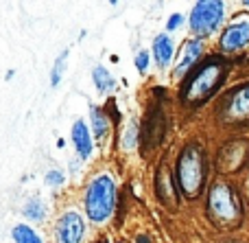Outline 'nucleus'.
<instances>
[{
    "label": "nucleus",
    "instance_id": "8",
    "mask_svg": "<svg viewBox=\"0 0 249 243\" xmlns=\"http://www.w3.org/2000/svg\"><path fill=\"white\" fill-rule=\"evenodd\" d=\"M249 156V143L247 140H234L225 145L219 153V169L221 171H236L245 165Z\"/></svg>",
    "mask_w": 249,
    "mask_h": 243
},
{
    "label": "nucleus",
    "instance_id": "22",
    "mask_svg": "<svg viewBox=\"0 0 249 243\" xmlns=\"http://www.w3.org/2000/svg\"><path fill=\"white\" fill-rule=\"evenodd\" d=\"M179 24H181V16H173L171 20H168V29H171V31H173V29H177Z\"/></svg>",
    "mask_w": 249,
    "mask_h": 243
},
{
    "label": "nucleus",
    "instance_id": "16",
    "mask_svg": "<svg viewBox=\"0 0 249 243\" xmlns=\"http://www.w3.org/2000/svg\"><path fill=\"white\" fill-rule=\"evenodd\" d=\"M92 123H94V134L99 136V138H105V134H107V118H105V114L101 112V110H92Z\"/></svg>",
    "mask_w": 249,
    "mask_h": 243
},
{
    "label": "nucleus",
    "instance_id": "17",
    "mask_svg": "<svg viewBox=\"0 0 249 243\" xmlns=\"http://www.w3.org/2000/svg\"><path fill=\"white\" fill-rule=\"evenodd\" d=\"M13 237H16L18 243H42L39 241V237L26 226H18L16 230H13Z\"/></svg>",
    "mask_w": 249,
    "mask_h": 243
},
{
    "label": "nucleus",
    "instance_id": "21",
    "mask_svg": "<svg viewBox=\"0 0 249 243\" xmlns=\"http://www.w3.org/2000/svg\"><path fill=\"white\" fill-rule=\"evenodd\" d=\"M46 182L51 184V187H57V184L64 182V175H61L59 171H51V173L46 175Z\"/></svg>",
    "mask_w": 249,
    "mask_h": 243
},
{
    "label": "nucleus",
    "instance_id": "20",
    "mask_svg": "<svg viewBox=\"0 0 249 243\" xmlns=\"http://www.w3.org/2000/svg\"><path fill=\"white\" fill-rule=\"evenodd\" d=\"M136 66H138V70H140V73H144L146 66H149V55H146V53H138Z\"/></svg>",
    "mask_w": 249,
    "mask_h": 243
},
{
    "label": "nucleus",
    "instance_id": "6",
    "mask_svg": "<svg viewBox=\"0 0 249 243\" xmlns=\"http://www.w3.org/2000/svg\"><path fill=\"white\" fill-rule=\"evenodd\" d=\"M164 136H166V114H164L162 105L155 103L146 114L144 127H142V151H153L164 140Z\"/></svg>",
    "mask_w": 249,
    "mask_h": 243
},
{
    "label": "nucleus",
    "instance_id": "10",
    "mask_svg": "<svg viewBox=\"0 0 249 243\" xmlns=\"http://www.w3.org/2000/svg\"><path fill=\"white\" fill-rule=\"evenodd\" d=\"M249 42V22H234L225 29V33L221 35V48L223 51H238Z\"/></svg>",
    "mask_w": 249,
    "mask_h": 243
},
{
    "label": "nucleus",
    "instance_id": "12",
    "mask_svg": "<svg viewBox=\"0 0 249 243\" xmlns=\"http://www.w3.org/2000/svg\"><path fill=\"white\" fill-rule=\"evenodd\" d=\"M72 140L77 145V151L81 158H88L92 151V138H90V131H88L86 123L83 121H77L72 127Z\"/></svg>",
    "mask_w": 249,
    "mask_h": 243
},
{
    "label": "nucleus",
    "instance_id": "11",
    "mask_svg": "<svg viewBox=\"0 0 249 243\" xmlns=\"http://www.w3.org/2000/svg\"><path fill=\"white\" fill-rule=\"evenodd\" d=\"M155 187H158V197L168 206H175L177 204V188L173 187V178H171V171L168 167L160 165L158 169V178H155Z\"/></svg>",
    "mask_w": 249,
    "mask_h": 243
},
{
    "label": "nucleus",
    "instance_id": "2",
    "mask_svg": "<svg viewBox=\"0 0 249 243\" xmlns=\"http://www.w3.org/2000/svg\"><path fill=\"white\" fill-rule=\"evenodd\" d=\"M208 217L219 228H234L241 224L243 206L238 193L228 182H214L208 193Z\"/></svg>",
    "mask_w": 249,
    "mask_h": 243
},
{
    "label": "nucleus",
    "instance_id": "14",
    "mask_svg": "<svg viewBox=\"0 0 249 243\" xmlns=\"http://www.w3.org/2000/svg\"><path fill=\"white\" fill-rule=\"evenodd\" d=\"M153 53H155V59H158L160 66H166L173 57V42L168 35H158L153 44Z\"/></svg>",
    "mask_w": 249,
    "mask_h": 243
},
{
    "label": "nucleus",
    "instance_id": "3",
    "mask_svg": "<svg viewBox=\"0 0 249 243\" xmlns=\"http://www.w3.org/2000/svg\"><path fill=\"white\" fill-rule=\"evenodd\" d=\"M206 180V160L199 145H188L177 160V184L186 197H197Z\"/></svg>",
    "mask_w": 249,
    "mask_h": 243
},
{
    "label": "nucleus",
    "instance_id": "19",
    "mask_svg": "<svg viewBox=\"0 0 249 243\" xmlns=\"http://www.w3.org/2000/svg\"><path fill=\"white\" fill-rule=\"evenodd\" d=\"M24 213H26V217L42 219V215H44L42 202H39V200H33V202H29V206H26V208H24Z\"/></svg>",
    "mask_w": 249,
    "mask_h": 243
},
{
    "label": "nucleus",
    "instance_id": "5",
    "mask_svg": "<svg viewBox=\"0 0 249 243\" xmlns=\"http://www.w3.org/2000/svg\"><path fill=\"white\" fill-rule=\"evenodd\" d=\"M221 20H223V4L214 2V0H203L195 7L193 16H190V29L195 35L203 37V35H210Z\"/></svg>",
    "mask_w": 249,
    "mask_h": 243
},
{
    "label": "nucleus",
    "instance_id": "7",
    "mask_svg": "<svg viewBox=\"0 0 249 243\" xmlns=\"http://www.w3.org/2000/svg\"><path fill=\"white\" fill-rule=\"evenodd\" d=\"M221 118L225 123H247L249 121V86H243L228 94L221 108Z\"/></svg>",
    "mask_w": 249,
    "mask_h": 243
},
{
    "label": "nucleus",
    "instance_id": "15",
    "mask_svg": "<svg viewBox=\"0 0 249 243\" xmlns=\"http://www.w3.org/2000/svg\"><path fill=\"white\" fill-rule=\"evenodd\" d=\"M92 77H94V83L101 92H107V90L114 88V77L103 68V66H96L94 73H92Z\"/></svg>",
    "mask_w": 249,
    "mask_h": 243
},
{
    "label": "nucleus",
    "instance_id": "9",
    "mask_svg": "<svg viewBox=\"0 0 249 243\" xmlns=\"http://www.w3.org/2000/svg\"><path fill=\"white\" fill-rule=\"evenodd\" d=\"M83 237V222L77 213H68L57 224V241L59 243H79Z\"/></svg>",
    "mask_w": 249,
    "mask_h": 243
},
{
    "label": "nucleus",
    "instance_id": "18",
    "mask_svg": "<svg viewBox=\"0 0 249 243\" xmlns=\"http://www.w3.org/2000/svg\"><path fill=\"white\" fill-rule=\"evenodd\" d=\"M66 57H68V53H61L59 59L55 61V68H53V75H51V83L53 86H57L61 79V73H64V64H66Z\"/></svg>",
    "mask_w": 249,
    "mask_h": 243
},
{
    "label": "nucleus",
    "instance_id": "4",
    "mask_svg": "<svg viewBox=\"0 0 249 243\" xmlns=\"http://www.w3.org/2000/svg\"><path fill=\"white\" fill-rule=\"evenodd\" d=\"M114 200H116V188H114V182L107 178V175H101L94 182L90 184L86 195V208L90 219L94 222H103L112 215L114 210Z\"/></svg>",
    "mask_w": 249,
    "mask_h": 243
},
{
    "label": "nucleus",
    "instance_id": "1",
    "mask_svg": "<svg viewBox=\"0 0 249 243\" xmlns=\"http://www.w3.org/2000/svg\"><path fill=\"white\" fill-rule=\"evenodd\" d=\"M225 75H228V61L221 59V57H210L188 77L184 90H181V101L186 105L203 103L219 90Z\"/></svg>",
    "mask_w": 249,
    "mask_h": 243
},
{
    "label": "nucleus",
    "instance_id": "13",
    "mask_svg": "<svg viewBox=\"0 0 249 243\" xmlns=\"http://www.w3.org/2000/svg\"><path fill=\"white\" fill-rule=\"evenodd\" d=\"M199 55H201V44H199L197 39H193V42L186 44V46H184V55H181L179 64H177V68H175V77H181V75H184L186 70H188L190 66L199 59Z\"/></svg>",
    "mask_w": 249,
    "mask_h": 243
}]
</instances>
